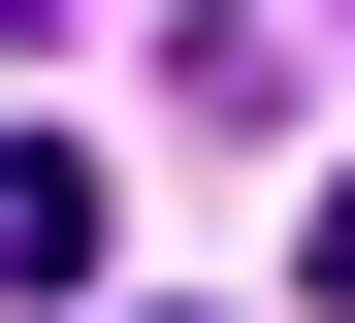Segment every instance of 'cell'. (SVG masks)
I'll use <instances>...</instances> for the list:
<instances>
[{
    "mask_svg": "<svg viewBox=\"0 0 355 323\" xmlns=\"http://www.w3.org/2000/svg\"><path fill=\"white\" fill-rule=\"evenodd\" d=\"M291 258H323V291H355V194H323V226H291Z\"/></svg>",
    "mask_w": 355,
    "mask_h": 323,
    "instance_id": "cell-1",
    "label": "cell"
},
{
    "mask_svg": "<svg viewBox=\"0 0 355 323\" xmlns=\"http://www.w3.org/2000/svg\"><path fill=\"white\" fill-rule=\"evenodd\" d=\"M0 33H33V0H0Z\"/></svg>",
    "mask_w": 355,
    "mask_h": 323,
    "instance_id": "cell-2",
    "label": "cell"
}]
</instances>
